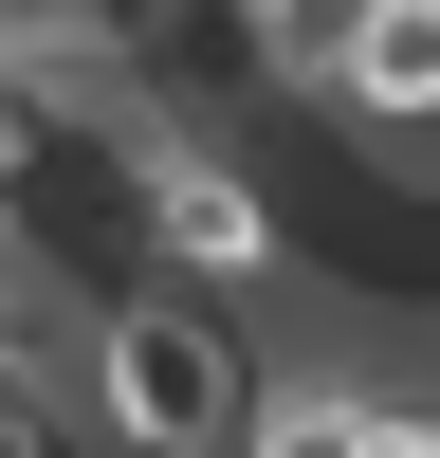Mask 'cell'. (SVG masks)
Segmentation results:
<instances>
[{"label": "cell", "instance_id": "1", "mask_svg": "<svg viewBox=\"0 0 440 458\" xmlns=\"http://www.w3.org/2000/svg\"><path fill=\"white\" fill-rule=\"evenodd\" d=\"M73 367H92V440L110 458H239L257 422V330L220 312V293H183V276H147V293H110L92 330H73Z\"/></svg>", "mask_w": 440, "mask_h": 458}, {"label": "cell", "instance_id": "2", "mask_svg": "<svg viewBox=\"0 0 440 458\" xmlns=\"http://www.w3.org/2000/svg\"><path fill=\"white\" fill-rule=\"evenodd\" d=\"M312 110H330V129H367V147H403V165H422V147H440V0H367Z\"/></svg>", "mask_w": 440, "mask_h": 458}, {"label": "cell", "instance_id": "3", "mask_svg": "<svg viewBox=\"0 0 440 458\" xmlns=\"http://www.w3.org/2000/svg\"><path fill=\"white\" fill-rule=\"evenodd\" d=\"M239 458H367V386L349 367H275L257 422H239Z\"/></svg>", "mask_w": 440, "mask_h": 458}, {"label": "cell", "instance_id": "4", "mask_svg": "<svg viewBox=\"0 0 440 458\" xmlns=\"http://www.w3.org/2000/svg\"><path fill=\"white\" fill-rule=\"evenodd\" d=\"M0 19H19V0H0Z\"/></svg>", "mask_w": 440, "mask_h": 458}]
</instances>
